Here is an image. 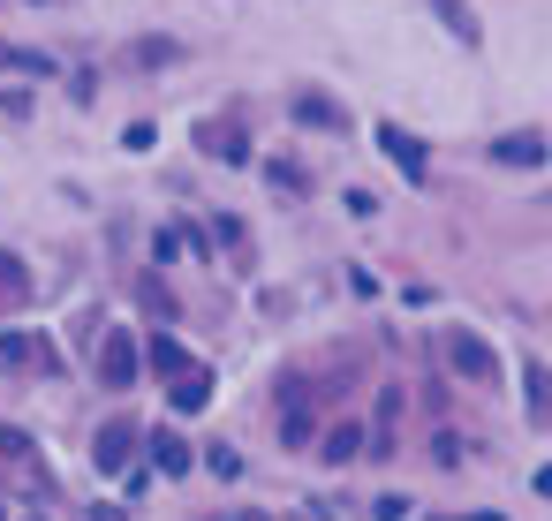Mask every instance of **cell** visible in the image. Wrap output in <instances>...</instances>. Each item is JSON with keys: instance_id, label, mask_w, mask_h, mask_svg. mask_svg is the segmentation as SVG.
Returning a JSON list of instances; mask_svg holds the SVG:
<instances>
[{"instance_id": "6da1fadb", "label": "cell", "mask_w": 552, "mask_h": 521, "mask_svg": "<svg viewBox=\"0 0 552 521\" xmlns=\"http://www.w3.org/2000/svg\"><path fill=\"white\" fill-rule=\"evenodd\" d=\"M0 68H16V76H53V53H31V46H0Z\"/></svg>"}, {"instance_id": "7a4b0ae2", "label": "cell", "mask_w": 552, "mask_h": 521, "mask_svg": "<svg viewBox=\"0 0 552 521\" xmlns=\"http://www.w3.org/2000/svg\"><path fill=\"white\" fill-rule=\"evenodd\" d=\"M492 152H500L507 167H537V159H545V144H537V136L522 129V136H507V144H492Z\"/></svg>"}, {"instance_id": "3957f363", "label": "cell", "mask_w": 552, "mask_h": 521, "mask_svg": "<svg viewBox=\"0 0 552 521\" xmlns=\"http://www.w3.org/2000/svg\"><path fill=\"white\" fill-rule=\"evenodd\" d=\"M379 144H386V152H394L401 167L416 174V182H424V152H416V136H401V129H379Z\"/></svg>"}, {"instance_id": "277c9868", "label": "cell", "mask_w": 552, "mask_h": 521, "mask_svg": "<svg viewBox=\"0 0 552 521\" xmlns=\"http://www.w3.org/2000/svg\"><path fill=\"white\" fill-rule=\"evenodd\" d=\"M295 114H303V121H318V129H341V106H333V99H311V91L295 99Z\"/></svg>"}, {"instance_id": "5b68a950", "label": "cell", "mask_w": 552, "mask_h": 521, "mask_svg": "<svg viewBox=\"0 0 552 521\" xmlns=\"http://www.w3.org/2000/svg\"><path fill=\"white\" fill-rule=\"evenodd\" d=\"M454 363H462L469 378H492V355H484L477 340H454Z\"/></svg>"}, {"instance_id": "8992f818", "label": "cell", "mask_w": 552, "mask_h": 521, "mask_svg": "<svg viewBox=\"0 0 552 521\" xmlns=\"http://www.w3.org/2000/svg\"><path fill=\"white\" fill-rule=\"evenodd\" d=\"M129 446H137V438H129V431H106V446H99V461H106V469H121V454H129Z\"/></svg>"}]
</instances>
